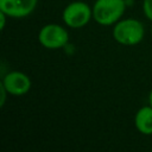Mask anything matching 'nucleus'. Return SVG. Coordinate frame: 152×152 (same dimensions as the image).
I'll return each instance as SVG.
<instances>
[{
  "mask_svg": "<svg viewBox=\"0 0 152 152\" xmlns=\"http://www.w3.org/2000/svg\"><path fill=\"white\" fill-rule=\"evenodd\" d=\"M38 42L43 48L48 50L63 49L69 43V32L64 26L59 24H45L38 32Z\"/></svg>",
  "mask_w": 152,
  "mask_h": 152,
  "instance_id": "4",
  "label": "nucleus"
},
{
  "mask_svg": "<svg viewBox=\"0 0 152 152\" xmlns=\"http://www.w3.org/2000/svg\"><path fill=\"white\" fill-rule=\"evenodd\" d=\"M134 126L142 135H152V106H142L137 110Z\"/></svg>",
  "mask_w": 152,
  "mask_h": 152,
  "instance_id": "7",
  "label": "nucleus"
},
{
  "mask_svg": "<svg viewBox=\"0 0 152 152\" xmlns=\"http://www.w3.org/2000/svg\"><path fill=\"white\" fill-rule=\"evenodd\" d=\"M1 86L7 90L8 95L23 96L30 91L32 82L27 74L19 70H11L2 75Z\"/></svg>",
  "mask_w": 152,
  "mask_h": 152,
  "instance_id": "5",
  "label": "nucleus"
},
{
  "mask_svg": "<svg viewBox=\"0 0 152 152\" xmlns=\"http://www.w3.org/2000/svg\"><path fill=\"white\" fill-rule=\"evenodd\" d=\"M38 5V0H0V12L8 18L21 19L32 14Z\"/></svg>",
  "mask_w": 152,
  "mask_h": 152,
  "instance_id": "6",
  "label": "nucleus"
},
{
  "mask_svg": "<svg viewBox=\"0 0 152 152\" xmlns=\"http://www.w3.org/2000/svg\"><path fill=\"white\" fill-rule=\"evenodd\" d=\"M114 40L124 46H134L142 42L145 36L144 24L135 18H121L113 25Z\"/></svg>",
  "mask_w": 152,
  "mask_h": 152,
  "instance_id": "1",
  "label": "nucleus"
},
{
  "mask_svg": "<svg viewBox=\"0 0 152 152\" xmlns=\"http://www.w3.org/2000/svg\"><path fill=\"white\" fill-rule=\"evenodd\" d=\"M151 150H152V148H151Z\"/></svg>",
  "mask_w": 152,
  "mask_h": 152,
  "instance_id": "11",
  "label": "nucleus"
},
{
  "mask_svg": "<svg viewBox=\"0 0 152 152\" xmlns=\"http://www.w3.org/2000/svg\"><path fill=\"white\" fill-rule=\"evenodd\" d=\"M126 7V0H95L93 20L101 26H113L124 17Z\"/></svg>",
  "mask_w": 152,
  "mask_h": 152,
  "instance_id": "2",
  "label": "nucleus"
},
{
  "mask_svg": "<svg viewBox=\"0 0 152 152\" xmlns=\"http://www.w3.org/2000/svg\"><path fill=\"white\" fill-rule=\"evenodd\" d=\"M148 104L152 106V89H151L150 93H148Z\"/></svg>",
  "mask_w": 152,
  "mask_h": 152,
  "instance_id": "9",
  "label": "nucleus"
},
{
  "mask_svg": "<svg viewBox=\"0 0 152 152\" xmlns=\"http://www.w3.org/2000/svg\"><path fill=\"white\" fill-rule=\"evenodd\" d=\"M141 7L145 18L152 23V0H142Z\"/></svg>",
  "mask_w": 152,
  "mask_h": 152,
  "instance_id": "8",
  "label": "nucleus"
},
{
  "mask_svg": "<svg viewBox=\"0 0 152 152\" xmlns=\"http://www.w3.org/2000/svg\"><path fill=\"white\" fill-rule=\"evenodd\" d=\"M151 36H152V25H151Z\"/></svg>",
  "mask_w": 152,
  "mask_h": 152,
  "instance_id": "10",
  "label": "nucleus"
},
{
  "mask_svg": "<svg viewBox=\"0 0 152 152\" xmlns=\"http://www.w3.org/2000/svg\"><path fill=\"white\" fill-rule=\"evenodd\" d=\"M93 19V7L84 1H72L68 4L62 12V20L69 28H82Z\"/></svg>",
  "mask_w": 152,
  "mask_h": 152,
  "instance_id": "3",
  "label": "nucleus"
}]
</instances>
